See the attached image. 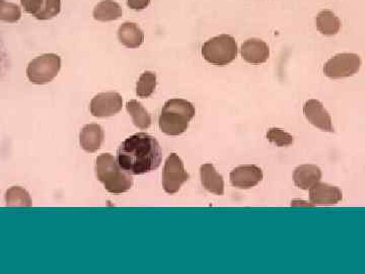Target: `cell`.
<instances>
[{"label": "cell", "mask_w": 365, "mask_h": 274, "mask_svg": "<svg viewBox=\"0 0 365 274\" xmlns=\"http://www.w3.org/2000/svg\"><path fill=\"white\" fill-rule=\"evenodd\" d=\"M200 179L204 189L215 195H224V182L222 176L216 172L212 163H204L200 167Z\"/></svg>", "instance_id": "obj_15"}, {"label": "cell", "mask_w": 365, "mask_h": 274, "mask_svg": "<svg viewBox=\"0 0 365 274\" xmlns=\"http://www.w3.org/2000/svg\"><path fill=\"white\" fill-rule=\"evenodd\" d=\"M196 109L192 103L184 99H171L165 102L161 109L158 126L165 135L169 137L181 135L188 129L194 118Z\"/></svg>", "instance_id": "obj_2"}, {"label": "cell", "mask_w": 365, "mask_h": 274, "mask_svg": "<svg viewBox=\"0 0 365 274\" xmlns=\"http://www.w3.org/2000/svg\"><path fill=\"white\" fill-rule=\"evenodd\" d=\"M118 39L127 48L137 49L143 44L144 33L137 23L127 22L119 27Z\"/></svg>", "instance_id": "obj_16"}, {"label": "cell", "mask_w": 365, "mask_h": 274, "mask_svg": "<svg viewBox=\"0 0 365 274\" xmlns=\"http://www.w3.org/2000/svg\"><path fill=\"white\" fill-rule=\"evenodd\" d=\"M127 112L132 117L133 123L137 128L145 130L152 125V116L145 108L137 100H131L126 105Z\"/></svg>", "instance_id": "obj_19"}, {"label": "cell", "mask_w": 365, "mask_h": 274, "mask_svg": "<svg viewBox=\"0 0 365 274\" xmlns=\"http://www.w3.org/2000/svg\"><path fill=\"white\" fill-rule=\"evenodd\" d=\"M362 67V58L354 53H340L327 61L324 73L332 80L350 78L355 76Z\"/></svg>", "instance_id": "obj_6"}, {"label": "cell", "mask_w": 365, "mask_h": 274, "mask_svg": "<svg viewBox=\"0 0 365 274\" xmlns=\"http://www.w3.org/2000/svg\"><path fill=\"white\" fill-rule=\"evenodd\" d=\"M156 88V74L152 71H145L140 76L137 84V95L139 98H150Z\"/></svg>", "instance_id": "obj_21"}, {"label": "cell", "mask_w": 365, "mask_h": 274, "mask_svg": "<svg viewBox=\"0 0 365 274\" xmlns=\"http://www.w3.org/2000/svg\"><path fill=\"white\" fill-rule=\"evenodd\" d=\"M322 179V171L316 165H303L294 170V182L297 188L309 190Z\"/></svg>", "instance_id": "obj_14"}, {"label": "cell", "mask_w": 365, "mask_h": 274, "mask_svg": "<svg viewBox=\"0 0 365 274\" xmlns=\"http://www.w3.org/2000/svg\"><path fill=\"white\" fill-rule=\"evenodd\" d=\"M116 160L130 175H143L160 168L163 150L156 138L146 133H137L121 144Z\"/></svg>", "instance_id": "obj_1"}, {"label": "cell", "mask_w": 365, "mask_h": 274, "mask_svg": "<svg viewBox=\"0 0 365 274\" xmlns=\"http://www.w3.org/2000/svg\"><path fill=\"white\" fill-rule=\"evenodd\" d=\"M21 3L27 14L36 16L43 8L44 0H21Z\"/></svg>", "instance_id": "obj_25"}, {"label": "cell", "mask_w": 365, "mask_h": 274, "mask_svg": "<svg viewBox=\"0 0 365 274\" xmlns=\"http://www.w3.org/2000/svg\"><path fill=\"white\" fill-rule=\"evenodd\" d=\"M303 114L311 124L326 133H333L332 118L319 100H309L303 105Z\"/></svg>", "instance_id": "obj_9"}, {"label": "cell", "mask_w": 365, "mask_h": 274, "mask_svg": "<svg viewBox=\"0 0 365 274\" xmlns=\"http://www.w3.org/2000/svg\"><path fill=\"white\" fill-rule=\"evenodd\" d=\"M263 171L256 165H244L231 171V183L239 189H251L263 180Z\"/></svg>", "instance_id": "obj_10"}, {"label": "cell", "mask_w": 365, "mask_h": 274, "mask_svg": "<svg viewBox=\"0 0 365 274\" xmlns=\"http://www.w3.org/2000/svg\"><path fill=\"white\" fill-rule=\"evenodd\" d=\"M267 139L271 144H275L276 146H279V148L292 146L294 141V137L292 135L280 128L269 129L268 133H267Z\"/></svg>", "instance_id": "obj_23"}, {"label": "cell", "mask_w": 365, "mask_h": 274, "mask_svg": "<svg viewBox=\"0 0 365 274\" xmlns=\"http://www.w3.org/2000/svg\"><path fill=\"white\" fill-rule=\"evenodd\" d=\"M2 62H3V52H2L1 48H0V67H1Z\"/></svg>", "instance_id": "obj_27"}, {"label": "cell", "mask_w": 365, "mask_h": 274, "mask_svg": "<svg viewBox=\"0 0 365 274\" xmlns=\"http://www.w3.org/2000/svg\"><path fill=\"white\" fill-rule=\"evenodd\" d=\"M237 43L235 38L226 34L216 36L203 44L201 53L208 63L216 67L231 65L237 56Z\"/></svg>", "instance_id": "obj_4"}, {"label": "cell", "mask_w": 365, "mask_h": 274, "mask_svg": "<svg viewBox=\"0 0 365 274\" xmlns=\"http://www.w3.org/2000/svg\"><path fill=\"white\" fill-rule=\"evenodd\" d=\"M342 198V191L336 186L318 182L309 188L311 205H334L340 203Z\"/></svg>", "instance_id": "obj_11"}, {"label": "cell", "mask_w": 365, "mask_h": 274, "mask_svg": "<svg viewBox=\"0 0 365 274\" xmlns=\"http://www.w3.org/2000/svg\"><path fill=\"white\" fill-rule=\"evenodd\" d=\"M95 175L103 183L106 190L113 194H121L130 190L133 179L117 163L112 155L103 154L95 161Z\"/></svg>", "instance_id": "obj_3"}, {"label": "cell", "mask_w": 365, "mask_h": 274, "mask_svg": "<svg viewBox=\"0 0 365 274\" xmlns=\"http://www.w3.org/2000/svg\"><path fill=\"white\" fill-rule=\"evenodd\" d=\"M242 57L250 65H263L270 57L268 44L258 38H252L244 42L241 49Z\"/></svg>", "instance_id": "obj_12"}, {"label": "cell", "mask_w": 365, "mask_h": 274, "mask_svg": "<svg viewBox=\"0 0 365 274\" xmlns=\"http://www.w3.org/2000/svg\"><path fill=\"white\" fill-rule=\"evenodd\" d=\"M6 205L8 206H22V207H29L33 205L29 192L22 187L14 186L8 189L5 194Z\"/></svg>", "instance_id": "obj_20"}, {"label": "cell", "mask_w": 365, "mask_h": 274, "mask_svg": "<svg viewBox=\"0 0 365 274\" xmlns=\"http://www.w3.org/2000/svg\"><path fill=\"white\" fill-rule=\"evenodd\" d=\"M22 18L20 6L12 2L0 0V21L6 23H16Z\"/></svg>", "instance_id": "obj_22"}, {"label": "cell", "mask_w": 365, "mask_h": 274, "mask_svg": "<svg viewBox=\"0 0 365 274\" xmlns=\"http://www.w3.org/2000/svg\"><path fill=\"white\" fill-rule=\"evenodd\" d=\"M105 138L103 128L99 124H88L82 129L80 135V146L86 152H97L101 148Z\"/></svg>", "instance_id": "obj_13"}, {"label": "cell", "mask_w": 365, "mask_h": 274, "mask_svg": "<svg viewBox=\"0 0 365 274\" xmlns=\"http://www.w3.org/2000/svg\"><path fill=\"white\" fill-rule=\"evenodd\" d=\"M316 25L322 35L335 36L340 32L342 23L334 12L325 10L319 12L316 18Z\"/></svg>", "instance_id": "obj_17"}, {"label": "cell", "mask_w": 365, "mask_h": 274, "mask_svg": "<svg viewBox=\"0 0 365 274\" xmlns=\"http://www.w3.org/2000/svg\"><path fill=\"white\" fill-rule=\"evenodd\" d=\"M61 69V58L57 54L49 53L33 59L27 67V76L35 84H45L52 82Z\"/></svg>", "instance_id": "obj_5"}, {"label": "cell", "mask_w": 365, "mask_h": 274, "mask_svg": "<svg viewBox=\"0 0 365 274\" xmlns=\"http://www.w3.org/2000/svg\"><path fill=\"white\" fill-rule=\"evenodd\" d=\"M123 10L121 6L113 0H104L95 5L93 16L99 22H112L119 20L122 16Z\"/></svg>", "instance_id": "obj_18"}, {"label": "cell", "mask_w": 365, "mask_h": 274, "mask_svg": "<svg viewBox=\"0 0 365 274\" xmlns=\"http://www.w3.org/2000/svg\"><path fill=\"white\" fill-rule=\"evenodd\" d=\"M190 179V175L185 170L184 163L178 155L172 154L165 160L163 170V187L167 194L179 192L182 185Z\"/></svg>", "instance_id": "obj_7"}, {"label": "cell", "mask_w": 365, "mask_h": 274, "mask_svg": "<svg viewBox=\"0 0 365 274\" xmlns=\"http://www.w3.org/2000/svg\"><path fill=\"white\" fill-rule=\"evenodd\" d=\"M150 4V0H127V5L133 10H145Z\"/></svg>", "instance_id": "obj_26"}, {"label": "cell", "mask_w": 365, "mask_h": 274, "mask_svg": "<svg viewBox=\"0 0 365 274\" xmlns=\"http://www.w3.org/2000/svg\"><path fill=\"white\" fill-rule=\"evenodd\" d=\"M61 12V0H44L41 12L35 16L37 20L47 21L58 16Z\"/></svg>", "instance_id": "obj_24"}, {"label": "cell", "mask_w": 365, "mask_h": 274, "mask_svg": "<svg viewBox=\"0 0 365 274\" xmlns=\"http://www.w3.org/2000/svg\"><path fill=\"white\" fill-rule=\"evenodd\" d=\"M123 99L118 93H101L91 100V114L97 118L114 116L122 110Z\"/></svg>", "instance_id": "obj_8"}]
</instances>
